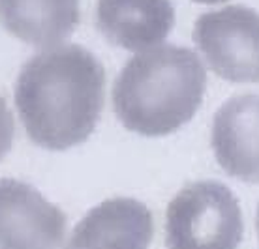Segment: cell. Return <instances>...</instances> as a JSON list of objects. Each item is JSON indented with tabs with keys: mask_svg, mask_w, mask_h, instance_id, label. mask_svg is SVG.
Returning <instances> with one entry per match:
<instances>
[{
	"mask_svg": "<svg viewBox=\"0 0 259 249\" xmlns=\"http://www.w3.org/2000/svg\"><path fill=\"white\" fill-rule=\"evenodd\" d=\"M105 70L81 45H57L32 57L15 83V107L26 135L47 150L89 139L104 109Z\"/></svg>",
	"mask_w": 259,
	"mask_h": 249,
	"instance_id": "obj_1",
	"label": "cell"
},
{
	"mask_svg": "<svg viewBox=\"0 0 259 249\" xmlns=\"http://www.w3.org/2000/svg\"><path fill=\"white\" fill-rule=\"evenodd\" d=\"M207 70L192 49L158 45L130 58L113 84V109L124 128L163 137L182 128L201 107Z\"/></svg>",
	"mask_w": 259,
	"mask_h": 249,
	"instance_id": "obj_2",
	"label": "cell"
},
{
	"mask_svg": "<svg viewBox=\"0 0 259 249\" xmlns=\"http://www.w3.org/2000/svg\"><path fill=\"white\" fill-rule=\"evenodd\" d=\"M242 234L239 201L214 180L184 185L165 212L167 249H239Z\"/></svg>",
	"mask_w": 259,
	"mask_h": 249,
	"instance_id": "obj_3",
	"label": "cell"
},
{
	"mask_svg": "<svg viewBox=\"0 0 259 249\" xmlns=\"http://www.w3.org/2000/svg\"><path fill=\"white\" fill-rule=\"evenodd\" d=\"M194 41L220 79L259 84V13L252 8L203 13L194 25Z\"/></svg>",
	"mask_w": 259,
	"mask_h": 249,
	"instance_id": "obj_4",
	"label": "cell"
},
{
	"mask_svg": "<svg viewBox=\"0 0 259 249\" xmlns=\"http://www.w3.org/2000/svg\"><path fill=\"white\" fill-rule=\"evenodd\" d=\"M66 214L30 184L0 178V249H62Z\"/></svg>",
	"mask_w": 259,
	"mask_h": 249,
	"instance_id": "obj_5",
	"label": "cell"
},
{
	"mask_svg": "<svg viewBox=\"0 0 259 249\" xmlns=\"http://www.w3.org/2000/svg\"><path fill=\"white\" fill-rule=\"evenodd\" d=\"M210 142L224 173L259 184V96L240 94L227 99L214 115Z\"/></svg>",
	"mask_w": 259,
	"mask_h": 249,
	"instance_id": "obj_6",
	"label": "cell"
},
{
	"mask_svg": "<svg viewBox=\"0 0 259 249\" xmlns=\"http://www.w3.org/2000/svg\"><path fill=\"white\" fill-rule=\"evenodd\" d=\"M154 219L147 206L128 197L107 198L75 225L66 249H149Z\"/></svg>",
	"mask_w": 259,
	"mask_h": 249,
	"instance_id": "obj_7",
	"label": "cell"
},
{
	"mask_svg": "<svg viewBox=\"0 0 259 249\" xmlns=\"http://www.w3.org/2000/svg\"><path fill=\"white\" fill-rule=\"evenodd\" d=\"M96 25L113 45L143 53L173 30L175 8L169 0H98Z\"/></svg>",
	"mask_w": 259,
	"mask_h": 249,
	"instance_id": "obj_8",
	"label": "cell"
},
{
	"mask_svg": "<svg viewBox=\"0 0 259 249\" xmlns=\"http://www.w3.org/2000/svg\"><path fill=\"white\" fill-rule=\"evenodd\" d=\"M79 0H0V23L32 47H55L79 23Z\"/></svg>",
	"mask_w": 259,
	"mask_h": 249,
	"instance_id": "obj_9",
	"label": "cell"
},
{
	"mask_svg": "<svg viewBox=\"0 0 259 249\" xmlns=\"http://www.w3.org/2000/svg\"><path fill=\"white\" fill-rule=\"evenodd\" d=\"M13 131H15V124H13L12 111L8 109L4 97L0 96V160L12 148Z\"/></svg>",
	"mask_w": 259,
	"mask_h": 249,
	"instance_id": "obj_10",
	"label": "cell"
},
{
	"mask_svg": "<svg viewBox=\"0 0 259 249\" xmlns=\"http://www.w3.org/2000/svg\"><path fill=\"white\" fill-rule=\"evenodd\" d=\"M194 2H199V4H220V2H227V0H194Z\"/></svg>",
	"mask_w": 259,
	"mask_h": 249,
	"instance_id": "obj_11",
	"label": "cell"
},
{
	"mask_svg": "<svg viewBox=\"0 0 259 249\" xmlns=\"http://www.w3.org/2000/svg\"><path fill=\"white\" fill-rule=\"evenodd\" d=\"M255 227H257V236H259V208H257V219H255Z\"/></svg>",
	"mask_w": 259,
	"mask_h": 249,
	"instance_id": "obj_12",
	"label": "cell"
}]
</instances>
